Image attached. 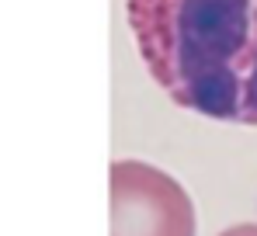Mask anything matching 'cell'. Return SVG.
<instances>
[{"mask_svg": "<svg viewBox=\"0 0 257 236\" xmlns=\"http://www.w3.org/2000/svg\"><path fill=\"white\" fill-rule=\"evenodd\" d=\"M150 77L195 115L257 125V0H125Z\"/></svg>", "mask_w": 257, "mask_h": 236, "instance_id": "obj_1", "label": "cell"}, {"mask_svg": "<svg viewBox=\"0 0 257 236\" xmlns=\"http://www.w3.org/2000/svg\"><path fill=\"white\" fill-rule=\"evenodd\" d=\"M111 236H195L188 191L153 163H111Z\"/></svg>", "mask_w": 257, "mask_h": 236, "instance_id": "obj_2", "label": "cell"}, {"mask_svg": "<svg viewBox=\"0 0 257 236\" xmlns=\"http://www.w3.org/2000/svg\"><path fill=\"white\" fill-rule=\"evenodd\" d=\"M219 236H257V222H243V226H229L226 233Z\"/></svg>", "mask_w": 257, "mask_h": 236, "instance_id": "obj_3", "label": "cell"}]
</instances>
